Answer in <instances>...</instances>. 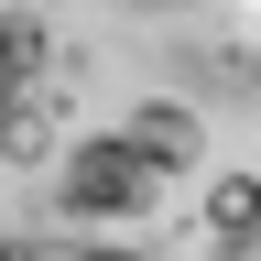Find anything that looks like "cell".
<instances>
[{
    "label": "cell",
    "mask_w": 261,
    "mask_h": 261,
    "mask_svg": "<svg viewBox=\"0 0 261 261\" xmlns=\"http://www.w3.org/2000/svg\"><path fill=\"white\" fill-rule=\"evenodd\" d=\"M0 261H261V0H0Z\"/></svg>",
    "instance_id": "1"
}]
</instances>
